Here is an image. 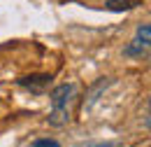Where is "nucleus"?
<instances>
[{
	"label": "nucleus",
	"instance_id": "20e7f679",
	"mask_svg": "<svg viewBox=\"0 0 151 147\" xmlns=\"http://www.w3.org/2000/svg\"><path fill=\"white\" fill-rule=\"evenodd\" d=\"M135 7H139V0H107L109 12H130Z\"/></svg>",
	"mask_w": 151,
	"mask_h": 147
},
{
	"label": "nucleus",
	"instance_id": "f257e3e1",
	"mask_svg": "<svg viewBox=\"0 0 151 147\" xmlns=\"http://www.w3.org/2000/svg\"><path fill=\"white\" fill-rule=\"evenodd\" d=\"M77 96V84H60L51 89V112H49V124L51 126H65L70 122V105Z\"/></svg>",
	"mask_w": 151,
	"mask_h": 147
},
{
	"label": "nucleus",
	"instance_id": "7ed1b4c3",
	"mask_svg": "<svg viewBox=\"0 0 151 147\" xmlns=\"http://www.w3.org/2000/svg\"><path fill=\"white\" fill-rule=\"evenodd\" d=\"M17 84L23 87V89H28V91H33V93H42L49 84H51V75H30V77H21Z\"/></svg>",
	"mask_w": 151,
	"mask_h": 147
},
{
	"label": "nucleus",
	"instance_id": "f03ea898",
	"mask_svg": "<svg viewBox=\"0 0 151 147\" xmlns=\"http://www.w3.org/2000/svg\"><path fill=\"white\" fill-rule=\"evenodd\" d=\"M149 47H151V26L142 23V26H137L135 37L123 47V54L130 56V58H142V56L149 54Z\"/></svg>",
	"mask_w": 151,
	"mask_h": 147
},
{
	"label": "nucleus",
	"instance_id": "39448f33",
	"mask_svg": "<svg viewBox=\"0 0 151 147\" xmlns=\"http://www.w3.org/2000/svg\"><path fill=\"white\" fill-rule=\"evenodd\" d=\"M33 147H60V143L51 140V138H42V140H35Z\"/></svg>",
	"mask_w": 151,
	"mask_h": 147
}]
</instances>
